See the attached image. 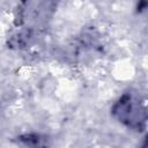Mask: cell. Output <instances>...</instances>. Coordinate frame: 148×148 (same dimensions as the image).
<instances>
[{"instance_id": "6da1fadb", "label": "cell", "mask_w": 148, "mask_h": 148, "mask_svg": "<svg viewBox=\"0 0 148 148\" xmlns=\"http://www.w3.org/2000/svg\"><path fill=\"white\" fill-rule=\"evenodd\" d=\"M111 113L120 124L131 130L143 131L146 128V102L136 92H124L112 105Z\"/></svg>"}, {"instance_id": "7a4b0ae2", "label": "cell", "mask_w": 148, "mask_h": 148, "mask_svg": "<svg viewBox=\"0 0 148 148\" xmlns=\"http://www.w3.org/2000/svg\"><path fill=\"white\" fill-rule=\"evenodd\" d=\"M18 141L24 145L27 148H47L49 142L46 136L39 134H25L18 138Z\"/></svg>"}]
</instances>
